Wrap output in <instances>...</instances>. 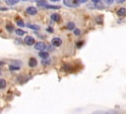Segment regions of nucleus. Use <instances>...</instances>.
Masks as SVG:
<instances>
[{
    "mask_svg": "<svg viewBox=\"0 0 126 114\" xmlns=\"http://www.w3.org/2000/svg\"><path fill=\"white\" fill-rule=\"evenodd\" d=\"M117 3H123L124 1H126V0H115Z\"/></svg>",
    "mask_w": 126,
    "mask_h": 114,
    "instance_id": "21",
    "label": "nucleus"
},
{
    "mask_svg": "<svg viewBox=\"0 0 126 114\" xmlns=\"http://www.w3.org/2000/svg\"><path fill=\"white\" fill-rule=\"evenodd\" d=\"M74 27H75L74 23H68V25H67V29H69V30H73Z\"/></svg>",
    "mask_w": 126,
    "mask_h": 114,
    "instance_id": "13",
    "label": "nucleus"
},
{
    "mask_svg": "<svg viewBox=\"0 0 126 114\" xmlns=\"http://www.w3.org/2000/svg\"><path fill=\"white\" fill-rule=\"evenodd\" d=\"M38 56H39L41 58L45 59V58L48 57V53H47V52H44V51H40V52L38 53Z\"/></svg>",
    "mask_w": 126,
    "mask_h": 114,
    "instance_id": "7",
    "label": "nucleus"
},
{
    "mask_svg": "<svg viewBox=\"0 0 126 114\" xmlns=\"http://www.w3.org/2000/svg\"><path fill=\"white\" fill-rule=\"evenodd\" d=\"M63 3L68 6V7H72V8H75V7H78L80 5V1L79 0H63Z\"/></svg>",
    "mask_w": 126,
    "mask_h": 114,
    "instance_id": "1",
    "label": "nucleus"
},
{
    "mask_svg": "<svg viewBox=\"0 0 126 114\" xmlns=\"http://www.w3.org/2000/svg\"><path fill=\"white\" fill-rule=\"evenodd\" d=\"M19 2V0H7V3L9 5H14V4H17Z\"/></svg>",
    "mask_w": 126,
    "mask_h": 114,
    "instance_id": "12",
    "label": "nucleus"
},
{
    "mask_svg": "<svg viewBox=\"0 0 126 114\" xmlns=\"http://www.w3.org/2000/svg\"><path fill=\"white\" fill-rule=\"evenodd\" d=\"M23 1H26V0H23Z\"/></svg>",
    "mask_w": 126,
    "mask_h": 114,
    "instance_id": "26",
    "label": "nucleus"
},
{
    "mask_svg": "<svg viewBox=\"0 0 126 114\" xmlns=\"http://www.w3.org/2000/svg\"><path fill=\"white\" fill-rule=\"evenodd\" d=\"M36 64H37L36 59H35L34 57H31V58H30V61H29V65H30L31 67H34V66H36Z\"/></svg>",
    "mask_w": 126,
    "mask_h": 114,
    "instance_id": "6",
    "label": "nucleus"
},
{
    "mask_svg": "<svg viewBox=\"0 0 126 114\" xmlns=\"http://www.w3.org/2000/svg\"><path fill=\"white\" fill-rule=\"evenodd\" d=\"M51 44H52L54 47H59V46H61V44H62V40L59 39V38H53L52 41H51Z\"/></svg>",
    "mask_w": 126,
    "mask_h": 114,
    "instance_id": "4",
    "label": "nucleus"
},
{
    "mask_svg": "<svg viewBox=\"0 0 126 114\" xmlns=\"http://www.w3.org/2000/svg\"><path fill=\"white\" fill-rule=\"evenodd\" d=\"M117 14H118V16H125L126 15V9L125 8H120L117 11Z\"/></svg>",
    "mask_w": 126,
    "mask_h": 114,
    "instance_id": "9",
    "label": "nucleus"
},
{
    "mask_svg": "<svg viewBox=\"0 0 126 114\" xmlns=\"http://www.w3.org/2000/svg\"><path fill=\"white\" fill-rule=\"evenodd\" d=\"M46 8H51V9H59V6H51V5H46Z\"/></svg>",
    "mask_w": 126,
    "mask_h": 114,
    "instance_id": "17",
    "label": "nucleus"
},
{
    "mask_svg": "<svg viewBox=\"0 0 126 114\" xmlns=\"http://www.w3.org/2000/svg\"><path fill=\"white\" fill-rule=\"evenodd\" d=\"M17 25H18V26H20V27H24V26H25L24 22H23V21H20V20H18V21H17Z\"/></svg>",
    "mask_w": 126,
    "mask_h": 114,
    "instance_id": "16",
    "label": "nucleus"
},
{
    "mask_svg": "<svg viewBox=\"0 0 126 114\" xmlns=\"http://www.w3.org/2000/svg\"><path fill=\"white\" fill-rule=\"evenodd\" d=\"M29 28H31V29H32V30H38L39 29V27L38 26H36V25H29Z\"/></svg>",
    "mask_w": 126,
    "mask_h": 114,
    "instance_id": "15",
    "label": "nucleus"
},
{
    "mask_svg": "<svg viewBox=\"0 0 126 114\" xmlns=\"http://www.w3.org/2000/svg\"><path fill=\"white\" fill-rule=\"evenodd\" d=\"M50 1H52V2H58V1H60V0H50Z\"/></svg>",
    "mask_w": 126,
    "mask_h": 114,
    "instance_id": "25",
    "label": "nucleus"
},
{
    "mask_svg": "<svg viewBox=\"0 0 126 114\" xmlns=\"http://www.w3.org/2000/svg\"><path fill=\"white\" fill-rule=\"evenodd\" d=\"M25 43H26L27 45H29V46H32V45H33L35 42H34V39H33L32 37L27 36V37L25 38Z\"/></svg>",
    "mask_w": 126,
    "mask_h": 114,
    "instance_id": "3",
    "label": "nucleus"
},
{
    "mask_svg": "<svg viewBox=\"0 0 126 114\" xmlns=\"http://www.w3.org/2000/svg\"><path fill=\"white\" fill-rule=\"evenodd\" d=\"M51 19H52L53 21H55V22H58V21L60 20V15H59V14L54 13V14H52V15H51Z\"/></svg>",
    "mask_w": 126,
    "mask_h": 114,
    "instance_id": "8",
    "label": "nucleus"
},
{
    "mask_svg": "<svg viewBox=\"0 0 126 114\" xmlns=\"http://www.w3.org/2000/svg\"><path fill=\"white\" fill-rule=\"evenodd\" d=\"M79 1H80L81 3H85V2H87L88 0H79Z\"/></svg>",
    "mask_w": 126,
    "mask_h": 114,
    "instance_id": "22",
    "label": "nucleus"
},
{
    "mask_svg": "<svg viewBox=\"0 0 126 114\" xmlns=\"http://www.w3.org/2000/svg\"><path fill=\"white\" fill-rule=\"evenodd\" d=\"M106 1H107V2H108V3H110V4H111V3H112V2H113V0H106Z\"/></svg>",
    "mask_w": 126,
    "mask_h": 114,
    "instance_id": "24",
    "label": "nucleus"
},
{
    "mask_svg": "<svg viewBox=\"0 0 126 114\" xmlns=\"http://www.w3.org/2000/svg\"><path fill=\"white\" fill-rule=\"evenodd\" d=\"M5 86H6V81H5L4 79H1V80H0V87H1V88H4Z\"/></svg>",
    "mask_w": 126,
    "mask_h": 114,
    "instance_id": "14",
    "label": "nucleus"
},
{
    "mask_svg": "<svg viewBox=\"0 0 126 114\" xmlns=\"http://www.w3.org/2000/svg\"><path fill=\"white\" fill-rule=\"evenodd\" d=\"M74 33H75V35H76V36H79L81 32H80V30H78V29H76V30L74 31Z\"/></svg>",
    "mask_w": 126,
    "mask_h": 114,
    "instance_id": "19",
    "label": "nucleus"
},
{
    "mask_svg": "<svg viewBox=\"0 0 126 114\" xmlns=\"http://www.w3.org/2000/svg\"><path fill=\"white\" fill-rule=\"evenodd\" d=\"M27 13H28L29 15H35V14L37 13V10H36L35 7L31 6V7H28V8H27Z\"/></svg>",
    "mask_w": 126,
    "mask_h": 114,
    "instance_id": "5",
    "label": "nucleus"
},
{
    "mask_svg": "<svg viewBox=\"0 0 126 114\" xmlns=\"http://www.w3.org/2000/svg\"><path fill=\"white\" fill-rule=\"evenodd\" d=\"M34 48L35 50L37 51H44L46 49V45L44 43H41V42H38V43H35L34 44Z\"/></svg>",
    "mask_w": 126,
    "mask_h": 114,
    "instance_id": "2",
    "label": "nucleus"
},
{
    "mask_svg": "<svg viewBox=\"0 0 126 114\" xmlns=\"http://www.w3.org/2000/svg\"><path fill=\"white\" fill-rule=\"evenodd\" d=\"M11 69H19V66H14V65H11V67H10Z\"/></svg>",
    "mask_w": 126,
    "mask_h": 114,
    "instance_id": "20",
    "label": "nucleus"
},
{
    "mask_svg": "<svg viewBox=\"0 0 126 114\" xmlns=\"http://www.w3.org/2000/svg\"><path fill=\"white\" fill-rule=\"evenodd\" d=\"M6 28H7V30H9V31H12V30H13V26H12L11 24H8Z\"/></svg>",
    "mask_w": 126,
    "mask_h": 114,
    "instance_id": "18",
    "label": "nucleus"
},
{
    "mask_svg": "<svg viewBox=\"0 0 126 114\" xmlns=\"http://www.w3.org/2000/svg\"><path fill=\"white\" fill-rule=\"evenodd\" d=\"M37 5H38L39 7H42V6H44V7H45L47 4H46V2H45L44 0H40V1H38V2H37Z\"/></svg>",
    "mask_w": 126,
    "mask_h": 114,
    "instance_id": "10",
    "label": "nucleus"
},
{
    "mask_svg": "<svg viewBox=\"0 0 126 114\" xmlns=\"http://www.w3.org/2000/svg\"><path fill=\"white\" fill-rule=\"evenodd\" d=\"M15 32H16V34L19 35V36H23V35H25V31H23V30H21V29H17Z\"/></svg>",
    "mask_w": 126,
    "mask_h": 114,
    "instance_id": "11",
    "label": "nucleus"
},
{
    "mask_svg": "<svg viewBox=\"0 0 126 114\" xmlns=\"http://www.w3.org/2000/svg\"><path fill=\"white\" fill-rule=\"evenodd\" d=\"M92 1H93L94 3H97V2H99L100 0H92Z\"/></svg>",
    "mask_w": 126,
    "mask_h": 114,
    "instance_id": "23",
    "label": "nucleus"
}]
</instances>
